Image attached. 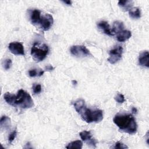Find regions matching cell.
I'll return each instance as SVG.
<instances>
[{
  "instance_id": "d6986e66",
  "label": "cell",
  "mask_w": 149,
  "mask_h": 149,
  "mask_svg": "<svg viewBox=\"0 0 149 149\" xmlns=\"http://www.w3.org/2000/svg\"><path fill=\"white\" fill-rule=\"evenodd\" d=\"M44 73V71L41 69H31L29 72V74L30 77H36V76H41Z\"/></svg>"
},
{
  "instance_id": "9a60e30c",
  "label": "cell",
  "mask_w": 149,
  "mask_h": 149,
  "mask_svg": "<svg viewBox=\"0 0 149 149\" xmlns=\"http://www.w3.org/2000/svg\"><path fill=\"white\" fill-rule=\"evenodd\" d=\"M10 119L7 116H5V115L2 116L0 120L1 128L2 129H7L10 126Z\"/></svg>"
},
{
  "instance_id": "603a6c76",
  "label": "cell",
  "mask_w": 149,
  "mask_h": 149,
  "mask_svg": "<svg viewBox=\"0 0 149 149\" xmlns=\"http://www.w3.org/2000/svg\"><path fill=\"white\" fill-rule=\"evenodd\" d=\"M41 91V86L39 84H35L33 87V92L34 94H38Z\"/></svg>"
},
{
  "instance_id": "3957f363",
  "label": "cell",
  "mask_w": 149,
  "mask_h": 149,
  "mask_svg": "<svg viewBox=\"0 0 149 149\" xmlns=\"http://www.w3.org/2000/svg\"><path fill=\"white\" fill-rule=\"evenodd\" d=\"M12 106L24 109L30 108L34 106V102L30 95L24 90L20 89L17 91V95H14Z\"/></svg>"
},
{
  "instance_id": "9c48e42d",
  "label": "cell",
  "mask_w": 149,
  "mask_h": 149,
  "mask_svg": "<svg viewBox=\"0 0 149 149\" xmlns=\"http://www.w3.org/2000/svg\"><path fill=\"white\" fill-rule=\"evenodd\" d=\"M80 136L84 141H85L88 145L91 146L93 147H96V144L98 141L95 139L92 138V134L90 131L84 130L80 133Z\"/></svg>"
},
{
  "instance_id": "5b68a950",
  "label": "cell",
  "mask_w": 149,
  "mask_h": 149,
  "mask_svg": "<svg viewBox=\"0 0 149 149\" xmlns=\"http://www.w3.org/2000/svg\"><path fill=\"white\" fill-rule=\"evenodd\" d=\"M123 48L120 45H116L109 51V57L108 58V62L111 64H114L119 61L122 55Z\"/></svg>"
},
{
  "instance_id": "44dd1931",
  "label": "cell",
  "mask_w": 149,
  "mask_h": 149,
  "mask_svg": "<svg viewBox=\"0 0 149 149\" xmlns=\"http://www.w3.org/2000/svg\"><path fill=\"white\" fill-rule=\"evenodd\" d=\"M114 98H115V100L117 102H118V103H119V104H122V103H123V102L125 101V97H124V95H123V94H119V93L117 94V95Z\"/></svg>"
},
{
  "instance_id": "5bb4252c",
  "label": "cell",
  "mask_w": 149,
  "mask_h": 149,
  "mask_svg": "<svg viewBox=\"0 0 149 149\" xmlns=\"http://www.w3.org/2000/svg\"><path fill=\"white\" fill-rule=\"evenodd\" d=\"M124 29V25L123 22L120 21H115L113 22V26L112 28V31L113 34L116 33H119V32L123 30Z\"/></svg>"
},
{
  "instance_id": "277c9868",
  "label": "cell",
  "mask_w": 149,
  "mask_h": 149,
  "mask_svg": "<svg viewBox=\"0 0 149 149\" xmlns=\"http://www.w3.org/2000/svg\"><path fill=\"white\" fill-rule=\"evenodd\" d=\"M48 52V47L45 44L35 42L31 49V55L33 59L36 62H40L44 60Z\"/></svg>"
},
{
  "instance_id": "30bf717a",
  "label": "cell",
  "mask_w": 149,
  "mask_h": 149,
  "mask_svg": "<svg viewBox=\"0 0 149 149\" xmlns=\"http://www.w3.org/2000/svg\"><path fill=\"white\" fill-rule=\"evenodd\" d=\"M149 54L147 51L141 52L139 57V63L141 66L148 68L149 66Z\"/></svg>"
},
{
  "instance_id": "cb8c5ba5",
  "label": "cell",
  "mask_w": 149,
  "mask_h": 149,
  "mask_svg": "<svg viewBox=\"0 0 149 149\" xmlns=\"http://www.w3.org/2000/svg\"><path fill=\"white\" fill-rule=\"evenodd\" d=\"M128 148L126 145L123 144L122 143L120 142H117L115 143V146H114V148Z\"/></svg>"
},
{
  "instance_id": "52a82bcc",
  "label": "cell",
  "mask_w": 149,
  "mask_h": 149,
  "mask_svg": "<svg viewBox=\"0 0 149 149\" xmlns=\"http://www.w3.org/2000/svg\"><path fill=\"white\" fill-rule=\"evenodd\" d=\"M70 53L76 56H84L90 55V51L84 45H73L70 48Z\"/></svg>"
},
{
  "instance_id": "484cf974",
  "label": "cell",
  "mask_w": 149,
  "mask_h": 149,
  "mask_svg": "<svg viewBox=\"0 0 149 149\" xmlns=\"http://www.w3.org/2000/svg\"><path fill=\"white\" fill-rule=\"evenodd\" d=\"M62 2L68 5H70L72 4V1L70 0H66V1H62Z\"/></svg>"
},
{
  "instance_id": "7c38bea8",
  "label": "cell",
  "mask_w": 149,
  "mask_h": 149,
  "mask_svg": "<svg viewBox=\"0 0 149 149\" xmlns=\"http://www.w3.org/2000/svg\"><path fill=\"white\" fill-rule=\"evenodd\" d=\"M30 20L33 24H38L41 19V12L38 9H34L30 13Z\"/></svg>"
},
{
  "instance_id": "d4e9b609",
  "label": "cell",
  "mask_w": 149,
  "mask_h": 149,
  "mask_svg": "<svg viewBox=\"0 0 149 149\" xmlns=\"http://www.w3.org/2000/svg\"><path fill=\"white\" fill-rule=\"evenodd\" d=\"M45 69L47 71H51V70H52L54 69V68L51 65H48L45 67Z\"/></svg>"
},
{
  "instance_id": "ba28073f",
  "label": "cell",
  "mask_w": 149,
  "mask_h": 149,
  "mask_svg": "<svg viewBox=\"0 0 149 149\" xmlns=\"http://www.w3.org/2000/svg\"><path fill=\"white\" fill-rule=\"evenodd\" d=\"M8 48L11 53L14 55H24V47L22 43L19 42H10L8 45Z\"/></svg>"
},
{
  "instance_id": "6da1fadb",
  "label": "cell",
  "mask_w": 149,
  "mask_h": 149,
  "mask_svg": "<svg viewBox=\"0 0 149 149\" xmlns=\"http://www.w3.org/2000/svg\"><path fill=\"white\" fill-rule=\"evenodd\" d=\"M73 105L77 112L80 115L82 119L87 123H97L101 122L103 119V112L102 110H93L87 108L84 101L82 99L76 100Z\"/></svg>"
},
{
  "instance_id": "8992f818",
  "label": "cell",
  "mask_w": 149,
  "mask_h": 149,
  "mask_svg": "<svg viewBox=\"0 0 149 149\" xmlns=\"http://www.w3.org/2000/svg\"><path fill=\"white\" fill-rule=\"evenodd\" d=\"M53 22L54 19L52 15L49 13H46L41 17L38 24L44 31H47L50 29Z\"/></svg>"
},
{
  "instance_id": "2e32d148",
  "label": "cell",
  "mask_w": 149,
  "mask_h": 149,
  "mask_svg": "<svg viewBox=\"0 0 149 149\" xmlns=\"http://www.w3.org/2000/svg\"><path fill=\"white\" fill-rule=\"evenodd\" d=\"M129 16L133 19H139L141 17V11L138 7L131 8L129 12Z\"/></svg>"
},
{
  "instance_id": "7a4b0ae2",
  "label": "cell",
  "mask_w": 149,
  "mask_h": 149,
  "mask_svg": "<svg viewBox=\"0 0 149 149\" xmlns=\"http://www.w3.org/2000/svg\"><path fill=\"white\" fill-rule=\"evenodd\" d=\"M113 121L120 130L125 133L134 134L137 131V125L132 114H117L113 118Z\"/></svg>"
},
{
  "instance_id": "7402d4cb",
  "label": "cell",
  "mask_w": 149,
  "mask_h": 149,
  "mask_svg": "<svg viewBox=\"0 0 149 149\" xmlns=\"http://www.w3.org/2000/svg\"><path fill=\"white\" fill-rule=\"evenodd\" d=\"M16 135H17V131L16 130H15L12 132H11L10 133V134L9 135V137H8L9 142V143L12 142L15 139V138L16 137Z\"/></svg>"
},
{
  "instance_id": "ffe728a7",
  "label": "cell",
  "mask_w": 149,
  "mask_h": 149,
  "mask_svg": "<svg viewBox=\"0 0 149 149\" xmlns=\"http://www.w3.org/2000/svg\"><path fill=\"white\" fill-rule=\"evenodd\" d=\"M12 62L11 59H6L4 60L2 62L3 67L6 70L9 69L10 68V67L12 66Z\"/></svg>"
},
{
  "instance_id": "4316f807",
  "label": "cell",
  "mask_w": 149,
  "mask_h": 149,
  "mask_svg": "<svg viewBox=\"0 0 149 149\" xmlns=\"http://www.w3.org/2000/svg\"><path fill=\"white\" fill-rule=\"evenodd\" d=\"M132 112H133V113H136L137 112V109H136V108L133 107V108H132Z\"/></svg>"
},
{
  "instance_id": "8fae6325",
  "label": "cell",
  "mask_w": 149,
  "mask_h": 149,
  "mask_svg": "<svg viewBox=\"0 0 149 149\" xmlns=\"http://www.w3.org/2000/svg\"><path fill=\"white\" fill-rule=\"evenodd\" d=\"M97 26L99 29H101L104 33L109 36H113L112 30L110 29L108 23L106 21H101L97 24Z\"/></svg>"
},
{
  "instance_id": "e0dca14e",
  "label": "cell",
  "mask_w": 149,
  "mask_h": 149,
  "mask_svg": "<svg viewBox=\"0 0 149 149\" xmlns=\"http://www.w3.org/2000/svg\"><path fill=\"white\" fill-rule=\"evenodd\" d=\"M133 4L132 1H119L118 2V5L119 6L125 10H130Z\"/></svg>"
},
{
  "instance_id": "ac0fdd59",
  "label": "cell",
  "mask_w": 149,
  "mask_h": 149,
  "mask_svg": "<svg viewBox=\"0 0 149 149\" xmlns=\"http://www.w3.org/2000/svg\"><path fill=\"white\" fill-rule=\"evenodd\" d=\"M83 143L80 140H76L72 141L68 144L66 147V148H78L81 149L82 148Z\"/></svg>"
},
{
  "instance_id": "4fadbf2b",
  "label": "cell",
  "mask_w": 149,
  "mask_h": 149,
  "mask_svg": "<svg viewBox=\"0 0 149 149\" xmlns=\"http://www.w3.org/2000/svg\"><path fill=\"white\" fill-rule=\"evenodd\" d=\"M131 36H132L131 31L129 30H123L118 34L116 38L118 41L120 42H123L126 41L129 38H130Z\"/></svg>"
}]
</instances>
